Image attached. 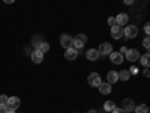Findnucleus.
<instances>
[{
	"mask_svg": "<svg viewBox=\"0 0 150 113\" xmlns=\"http://www.w3.org/2000/svg\"><path fill=\"white\" fill-rule=\"evenodd\" d=\"M96 50H98L99 56H110L112 53V45L110 42H102Z\"/></svg>",
	"mask_w": 150,
	"mask_h": 113,
	"instance_id": "7ed1b4c3",
	"label": "nucleus"
},
{
	"mask_svg": "<svg viewBox=\"0 0 150 113\" xmlns=\"http://www.w3.org/2000/svg\"><path fill=\"white\" fill-rule=\"evenodd\" d=\"M110 59H111V62H112V64L120 65L122 62H123V54H120L119 51H112V53L110 54Z\"/></svg>",
	"mask_w": 150,
	"mask_h": 113,
	"instance_id": "9d476101",
	"label": "nucleus"
},
{
	"mask_svg": "<svg viewBox=\"0 0 150 113\" xmlns=\"http://www.w3.org/2000/svg\"><path fill=\"white\" fill-rule=\"evenodd\" d=\"M134 112L135 113H149V107L146 104H140V106H137L134 109Z\"/></svg>",
	"mask_w": 150,
	"mask_h": 113,
	"instance_id": "a211bd4d",
	"label": "nucleus"
},
{
	"mask_svg": "<svg viewBox=\"0 0 150 113\" xmlns=\"http://www.w3.org/2000/svg\"><path fill=\"white\" fill-rule=\"evenodd\" d=\"M129 77H131V74H129L128 69H123V71L119 72V80H122V82H128Z\"/></svg>",
	"mask_w": 150,
	"mask_h": 113,
	"instance_id": "f3484780",
	"label": "nucleus"
},
{
	"mask_svg": "<svg viewBox=\"0 0 150 113\" xmlns=\"http://www.w3.org/2000/svg\"><path fill=\"white\" fill-rule=\"evenodd\" d=\"M140 62H141V65L143 67H149V53H146V54H143V56H140V59H138Z\"/></svg>",
	"mask_w": 150,
	"mask_h": 113,
	"instance_id": "6ab92c4d",
	"label": "nucleus"
},
{
	"mask_svg": "<svg viewBox=\"0 0 150 113\" xmlns=\"http://www.w3.org/2000/svg\"><path fill=\"white\" fill-rule=\"evenodd\" d=\"M36 50H39V51H42V53H47L48 50H50V44L48 42H41L39 47H38Z\"/></svg>",
	"mask_w": 150,
	"mask_h": 113,
	"instance_id": "412c9836",
	"label": "nucleus"
},
{
	"mask_svg": "<svg viewBox=\"0 0 150 113\" xmlns=\"http://www.w3.org/2000/svg\"><path fill=\"white\" fill-rule=\"evenodd\" d=\"M143 47L149 50V47H150V41H149V36H146V38H144V41H143Z\"/></svg>",
	"mask_w": 150,
	"mask_h": 113,
	"instance_id": "5701e85b",
	"label": "nucleus"
},
{
	"mask_svg": "<svg viewBox=\"0 0 150 113\" xmlns=\"http://www.w3.org/2000/svg\"><path fill=\"white\" fill-rule=\"evenodd\" d=\"M111 36L114 38V39H120V38L123 36V27H120V26H112L111 27Z\"/></svg>",
	"mask_w": 150,
	"mask_h": 113,
	"instance_id": "1a4fd4ad",
	"label": "nucleus"
},
{
	"mask_svg": "<svg viewBox=\"0 0 150 113\" xmlns=\"http://www.w3.org/2000/svg\"><path fill=\"white\" fill-rule=\"evenodd\" d=\"M114 109H116V106H114L112 101H105V104H104V110L105 112H112Z\"/></svg>",
	"mask_w": 150,
	"mask_h": 113,
	"instance_id": "aec40b11",
	"label": "nucleus"
},
{
	"mask_svg": "<svg viewBox=\"0 0 150 113\" xmlns=\"http://www.w3.org/2000/svg\"><path fill=\"white\" fill-rule=\"evenodd\" d=\"M126 60H129V62H137L140 59V51L138 50H135V48H131V50H128L126 51Z\"/></svg>",
	"mask_w": 150,
	"mask_h": 113,
	"instance_id": "423d86ee",
	"label": "nucleus"
},
{
	"mask_svg": "<svg viewBox=\"0 0 150 113\" xmlns=\"http://www.w3.org/2000/svg\"><path fill=\"white\" fill-rule=\"evenodd\" d=\"M122 109H123L125 112H134V109H135V104H134V101H132V99L126 98V99H123Z\"/></svg>",
	"mask_w": 150,
	"mask_h": 113,
	"instance_id": "9b49d317",
	"label": "nucleus"
},
{
	"mask_svg": "<svg viewBox=\"0 0 150 113\" xmlns=\"http://www.w3.org/2000/svg\"><path fill=\"white\" fill-rule=\"evenodd\" d=\"M117 80H119V72L117 71H110L107 74V83L114 84V83H117Z\"/></svg>",
	"mask_w": 150,
	"mask_h": 113,
	"instance_id": "ddd939ff",
	"label": "nucleus"
},
{
	"mask_svg": "<svg viewBox=\"0 0 150 113\" xmlns=\"http://www.w3.org/2000/svg\"><path fill=\"white\" fill-rule=\"evenodd\" d=\"M87 113H98V112H96V110H89Z\"/></svg>",
	"mask_w": 150,
	"mask_h": 113,
	"instance_id": "7c9ffc66",
	"label": "nucleus"
},
{
	"mask_svg": "<svg viewBox=\"0 0 150 113\" xmlns=\"http://www.w3.org/2000/svg\"><path fill=\"white\" fill-rule=\"evenodd\" d=\"M20 104H21V101H20L18 97H9L8 103H6V107H8L9 112H15L20 107Z\"/></svg>",
	"mask_w": 150,
	"mask_h": 113,
	"instance_id": "20e7f679",
	"label": "nucleus"
},
{
	"mask_svg": "<svg viewBox=\"0 0 150 113\" xmlns=\"http://www.w3.org/2000/svg\"><path fill=\"white\" fill-rule=\"evenodd\" d=\"M143 74H144V77H149V75H150V71H149V69L146 68V69L143 71Z\"/></svg>",
	"mask_w": 150,
	"mask_h": 113,
	"instance_id": "c756f323",
	"label": "nucleus"
},
{
	"mask_svg": "<svg viewBox=\"0 0 150 113\" xmlns=\"http://www.w3.org/2000/svg\"><path fill=\"white\" fill-rule=\"evenodd\" d=\"M60 45L68 50L69 47H72V38L68 33H63V35L60 36Z\"/></svg>",
	"mask_w": 150,
	"mask_h": 113,
	"instance_id": "0eeeda50",
	"label": "nucleus"
},
{
	"mask_svg": "<svg viewBox=\"0 0 150 113\" xmlns=\"http://www.w3.org/2000/svg\"><path fill=\"white\" fill-rule=\"evenodd\" d=\"M114 18H116V24H117V26H120V27H123L125 24H128V21H129V18H128L126 14H119Z\"/></svg>",
	"mask_w": 150,
	"mask_h": 113,
	"instance_id": "4468645a",
	"label": "nucleus"
},
{
	"mask_svg": "<svg viewBox=\"0 0 150 113\" xmlns=\"http://www.w3.org/2000/svg\"><path fill=\"white\" fill-rule=\"evenodd\" d=\"M111 113H126V112H125L123 109H117V107H116V109H114V110H112Z\"/></svg>",
	"mask_w": 150,
	"mask_h": 113,
	"instance_id": "cd10ccee",
	"label": "nucleus"
},
{
	"mask_svg": "<svg viewBox=\"0 0 150 113\" xmlns=\"http://www.w3.org/2000/svg\"><path fill=\"white\" fill-rule=\"evenodd\" d=\"M77 56H78V51L74 47H69L66 51H65V59L66 60H75V59H77Z\"/></svg>",
	"mask_w": 150,
	"mask_h": 113,
	"instance_id": "6e6552de",
	"label": "nucleus"
},
{
	"mask_svg": "<svg viewBox=\"0 0 150 113\" xmlns=\"http://www.w3.org/2000/svg\"><path fill=\"white\" fill-rule=\"evenodd\" d=\"M144 32H146V35H149V32H150V27H149V23L144 26Z\"/></svg>",
	"mask_w": 150,
	"mask_h": 113,
	"instance_id": "c85d7f7f",
	"label": "nucleus"
},
{
	"mask_svg": "<svg viewBox=\"0 0 150 113\" xmlns=\"http://www.w3.org/2000/svg\"><path fill=\"white\" fill-rule=\"evenodd\" d=\"M32 60H33V64H41V62L44 60V53L39 51V50H33V53H32Z\"/></svg>",
	"mask_w": 150,
	"mask_h": 113,
	"instance_id": "f8f14e48",
	"label": "nucleus"
},
{
	"mask_svg": "<svg viewBox=\"0 0 150 113\" xmlns=\"http://www.w3.org/2000/svg\"><path fill=\"white\" fill-rule=\"evenodd\" d=\"M6 112H8L6 104H0V113H6Z\"/></svg>",
	"mask_w": 150,
	"mask_h": 113,
	"instance_id": "a878e982",
	"label": "nucleus"
},
{
	"mask_svg": "<svg viewBox=\"0 0 150 113\" xmlns=\"http://www.w3.org/2000/svg\"><path fill=\"white\" fill-rule=\"evenodd\" d=\"M128 50H129L128 47H122V48H120V51H119V53H120V54H126V51H128Z\"/></svg>",
	"mask_w": 150,
	"mask_h": 113,
	"instance_id": "bb28decb",
	"label": "nucleus"
},
{
	"mask_svg": "<svg viewBox=\"0 0 150 113\" xmlns=\"http://www.w3.org/2000/svg\"><path fill=\"white\" fill-rule=\"evenodd\" d=\"M86 42H87V36L84 33H80V35H77L75 38H72V47L77 50V51L86 45Z\"/></svg>",
	"mask_w": 150,
	"mask_h": 113,
	"instance_id": "f257e3e1",
	"label": "nucleus"
},
{
	"mask_svg": "<svg viewBox=\"0 0 150 113\" xmlns=\"http://www.w3.org/2000/svg\"><path fill=\"white\" fill-rule=\"evenodd\" d=\"M8 99H9L8 95H0V104H6V103H8Z\"/></svg>",
	"mask_w": 150,
	"mask_h": 113,
	"instance_id": "4be33fe9",
	"label": "nucleus"
},
{
	"mask_svg": "<svg viewBox=\"0 0 150 113\" xmlns=\"http://www.w3.org/2000/svg\"><path fill=\"white\" fill-rule=\"evenodd\" d=\"M123 35H125V38H128V39H132V38H135L138 35V27L134 26V24H128V26L123 29Z\"/></svg>",
	"mask_w": 150,
	"mask_h": 113,
	"instance_id": "f03ea898",
	"label": "nucleus"
},
{
	"mask_svg": "<svg viewBox=\"0 0 150 113\" xmlns=\"http://www.w3.org/2000/svg\"><path fill=\"white\" fill-rule=\"evenodd\" d=\"M129 74H131V75H137V74H138V68H137V67H131Z\"/></svg>",
	"mask_w": 150,
	"mask_h": 113,
	"instance_id": "b1692460",
	"label": "nucleus"
},
{
	"mask_svg": "<svg viewBox=\"0 0 150 113\" xmlns=\"http://www.w3.org/2000/svg\"><path fill=\"white\" fill-rule=\"evenodd\" d=\"M87 82H89V84H90L92 87H99V84L102 83L101 75H99L98 72H92L89 77H87Z\"/></svg>",
	"mask_w": 150,
	"mask_h": 113,
	"instance_id": "39448f33",
	"label": "nucleus"
},
{
	"mask_svg": "<svg viewBox=\"0 0 150 113\" xmlns=\"http://www.w3.org/2000/svg\"><path fill=\"white\" fill-rule=\"evenodd\" d=\"M99 92H101L102 95H108L110 92H111V84L110 83H101L99 84Z\"/></svg>",
	"mask_w": 150,
	"mask_h": 113,
	"instance_id": "dca6fc26",
	"label": "nucleus"
},
{
	"mask_svg": "<svg viewBox=\"0 0 150 113\" xmlns=\"http://www.w3.org/2000/svg\"><path fill=\"white\" fill-rule=\"evenodd\" d=\"M108 24H110L111 27L116 26V18H114V17H110V18H108Z\"/></svg>",
	"mask_w": 150,
	"mask_h": 113,
	"instance_id": "393cba45",
	"label": "nucleus"
},
{
	"mask_svg": "<svg viewBox=\"0 0 150 113\" xmlns=\"http://www.w3.org/2000/svg\"><path fill=\"white\" fill-rule=\"evenodd\" d=\"M86 57H87V60H92V62L98 60V57H99V53H98V50H96V48H90V50H87V53H86Z\"/></svg>",
	"mask_w": 150,
	"mask_h": 113,
	"instance_id": "2eb2a0df",
	"label": "nucleus"
},
{
	"mask_svg": "<svg viewBox=\"0 0 150 113\" xmlns=\"http://www.w3.org/2000/svg\"><path fill=\"white\" fill-rule=\"evenodd\" d=\"M6 113H15V112H9V110H8V112H6Z\"/></svg>",
	"mask_w": 150,
	"mask_h": 113,
	"instance_id": "2f4dec72",
	"label": "nucleus"
}]
</instances>
